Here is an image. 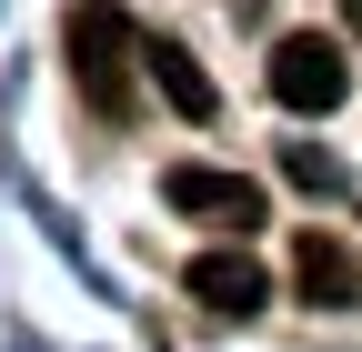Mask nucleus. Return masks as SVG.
Masks as SVG:
<instances>
[{"mask_svg":"<svg viewBox=\"0 0 362 352\" xmlns=\"http://www.w3.org/2000/svg\"><path fill=\"white\" fill-rule=\"evenodd\" d=\"M161 201L181 211V222H221V232H252L262 222V192L232 182V171H202V161H171L161 171Z\"/></svg>","mask_w":362,"mask_h":352,"instance_id":"7ed1b4c3","label":"nucleus"},{"mask_svg":"<svg viewBox=\"0 0 362 352\" xmlns=\"http://www.w3.org/2000/svg\"><path fill=\"white\" fill-rule=\"evenodd\" d=\"M151 40L131 30L121 0H71V81H81V101L101 111V121H131V91H141V61Z\"/></svg>","mask_w":362,"mask_h":352,"instance_id":"f257e3e1","label":"nucleus"},{"mask_svg":"<svg viewBox=\"0 0 362 352\" xmlns=\"http://www.w3.org/2000/svg\"><path fill=\"white\" fill-rule=\"evenodd\" d=\"M181 282H192V302L221 312V322H252L262 302H272V272H262L252 252H192V272H181Z\"/></svg>","mask_w":362,"mask_h":352,"instance_id":"20e7f679","label":"nucleus"},{"mask_svg":"<svg viewBox=\"0 0 362 352\" xmlns=\"http://www.w3.org/2000/svg\"><path fill=\"white\" fill-rule=\"evenodd\" d=\"M141 61H151V81H161V101H171L181 121H211V111H221V91H211V71H202L192 51H181V40H151Z\"/></svg>","mask_w":362,"mask_h":352,"instance_id":"423d86ee","label":"nucleus"},{"mask_svg":"<svg viewBox=\"0 0 362 352\" xmlns=\"http://www.w3.org/2000/svg\"><path fill=\"white\" fill-rule=\"evenodd\" d=\"M342 30H352V40H362V0H342Z\"/></svg>","mask_w":362,"mask_h":352,"instance_id":"6e6552de","label":"nucleus"},{"mask_svg":"<svg viewBox=\"0 0 362 352\" xmlns=\"http://www.w3.org/2000/svg\"><path fill=\"white\" fill-rule=\"evenodd\" d=\"M282 161H292V182H302V192H342V161H332V151H312V141H292Z\"/></svg>","mask_w":362,"mask_h":352,"instance_id":"0eeeda50","label":"nucleus"},{"mask_svg":"<svg viewBox=\"0 0 362 352\" xmlns=\"http://www.w3.org/2000/svg\"><path fill=\"white\" fill-rule=\"evenodd\" d=\"M292 282H302L312 312H352V302H362V272H352V252L332 232H302L292 242Z\"/></svg>","mask_w":362,"mask_h":352,"instance_id":"39448f33","label":"nucleus"},{"mask_svg":"<svg viewBox=\"0 0 362 352\" xmlns=\"http://www.w3.org/2000/svg\"><path fill=\"white\" fill-rule=\"evenodd\" d=\"M262 81H272V101H282V111H342L352 61H342V40H322V30H282Z\"/></svg>","mask_w":362,"mask_h":352,"instance_id":"f03ea898","label":"nucleus"}]
</instances>
